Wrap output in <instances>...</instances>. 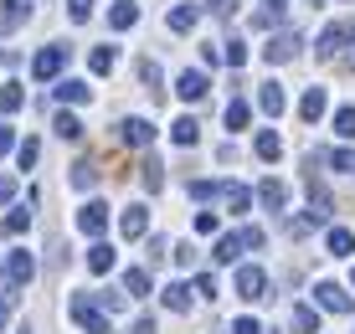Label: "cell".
<instances>
[{
    "instance_id": "6da1fadb",
    "label": "cell",
    "mask_w": 355,
    "mask_h": 334,
    "mask_svg": "<svg viewBox=\"0 0 355 334\" xmlns=\"http://www.w3.org/2000/svg\"><path fill=\"white\" fill-rule=\"evenodd\" d=\"M67 314L78 319L88 334H108V314H98V304L88 299V293H72V299H67Z\"/></svg>"
},
{
    "instance_id": "7a4b0ae2",
    "label": "cell",
    "mask_w": 355,
    "mask_h": 334,
    "mask_svg": "<svg viewBox=\"0 0 355 334\" xmlns=\"http://www.w3.org/2000/svg\"><path fill=\"white\" fill-rule=\"evenodd\" d=\"M299 46H304L299 31H278V36H268L263 62H268V67H273V62H293V57H299Z\"/></svg>"
},
{
    "instance_id": "3957f363",
    "label": "cell",
    "mask_w": 355,
    "mask_h": 334,
    "mask_svg": "<svg viewBox=\"0 0 355 334\" xmlns=\"http://www.w3.org/2000/svg\"><path fill=\"white\" fill-rule=\"evenodd\" d=\"M355 42V21H335L324 36H320V46H314V57H324V62H335L340 57V46Z\"/></svg>"
},
{
    "instance_id": "277c9868",
    "label": "cell",
    "mask_w": 355,
    "mask_h": 334,
    "mask_svg": "<svg viewBox=\"0 0 355 334\" xmlns=\"http://www.w3.org/2000/svg\"><path fill=\"white\" fill-rule=\"evenodd\" d=\"M62 67H67V46H42L36 62H31V78H36V82H52Z\"/></svg>"
},
{
    "instance_id": "5b68a950",
    "label": "cell",
    "mask_w": 355,
    "mask_h": 334,
    "mask_svg": "<svg viewBox=\"0 0 355 334\" xmlns=\"http://www.w3.org/2000/svg\"><path fill=\"white\" fill-rule=\"evenodd\" d=\"M237 299H248V304H258V299H268V273L263 267H237Z\"/></svg>"
},
{
    "instance_id": "8992f818",
    "label": "cell",
    "mask_w": 355,
    "mask_h": 334,
    "mask_svg": "<svg viewBox=\"0 0 355 334\" xmlns=\"http://www.w3.org/2000/svg\"><path fill=\"white\" fill-rule=\"evenodd\" d=\"M31 6H36V0H0V36H16L21 26H26Z\"/></svg>"
},
{
    "instance_id": "52a82bcc",
    "label": "cell",
    "mask_w": 355,
    "mask_h": 334,
    "mask_svg": "<svg viewBox=\"0 0 355 334\" xmlns=\"http://www.w3.org/2000/svg\"><path fill=\"white\" fill-rule=\"evenodd\" d=\"M314 304H320V308H329V314H350V293L345 288H340V283H314Z\"/></svg>"
},
{
    "instance_id": "ba28073f",
    "label": "cell",
    "mask_w": 355,
    "mask_h": 334,
    "mask_svg": "<svg viewBox=\"0 0 355 334\" xmlns=\"http://www.w3.org/2000/svg\"><path fill=\"white\" fill-rule=\"evenodd\" d=\"M258 108H263L268 118H278L288 108V93H284V82H278V78H268L263 88H258Z\"/></svg>"
},
{
    "instance_id": "9c48e42d",
    "label": "cell",
    "mask_w": 355,
    "mask_h": 334,
    "mask_svg": "<svg viewBox=\"0 0 355 334\" xmlns=\"http://www.w3.org/2000/svg\"><path fill=\"white\" fill-rule=\"evenodd\" d=\"M175 93L186 98V103H201V98L211 93V78H206V72H191V67H186V72H180V82H175Z\"/></svg>"
},
{
    "instance_id": "30bf717a",
    "label": "cell",
    "mask_w": 355,
    "mask_h": 334,
    "mask_svg": "<svg viewBox=\"0 0 355 334\" xmlns=\"http://www.w3.org/2000/svg\"><path fill=\"white\" fill-rule=\"evenodd\" d=\"M78 227L88 231V237H103V231H108V206H103V201H88V206L78 211Z\"/></svg>"
},
{
    "instance_id": "8fae6325",
    "label": "cell",
    "mask_w": 355,
    "mask_h": 334,
    "mask_svg": "<svg viewBox=\"0 0 355 334\" xmlns=\"http://www.w3.org/2000/svg\"><path fill=\"white\" fill-rule=\"evenodd\" d=\"M119 231H124L129 242H139L144 231H150V211H144V206H124V216H119Z\"/></svg>"
},
{
    "instance_id": "7c38bea8",
    "label": "cell",
    "mask_w": 355,
    "mask_h": 334,
    "mask_svg": "<svg viewBox=\"0 0 355 334\" xmlns=\"http://www.w3.org/2000/svg\"><path fill=\"white\" fill-rule=\"evenodd\" d=\"M324 108H329V93H324V88H309V93L299 98V118H304V123H320Z\"/></svg>"
},
{
    "instance_id": "4fadbf2b",
    "label": "cell",
    "mask_w": 355,
    "mask_h": 334,
    "mask_svg": "<svg viewBox=\"0 0 355 334\" xmlns=\"http://www.w3.org/2000/svg\"><path fill=\"white\" fill-rule=\"evenodd\" d=\"M139 82H144V93H150V103H160V98H165V88H160L165 72H160V62H155V57L139 62Z\"/></svg>"
},
{
    "instance_id": "5bb4252c",
    "label": "cell",
    "mask_w": 355,
    "mask_h": 334,
    "mask_svg": "<svg viewBox=\"0 0 355 334\" xmlns=\"http://www.w3.org/2000/svg\"><path fill=\"white\" fill-rule=\"evenodd\" d=\"M119 134H124V144L144 150V144L155 139V123H150V118H124V123H119Z\"/></svg>"
},
{
    "instance_id": "9a60e30c",
    "label": "cell",
    "mask_w": 355,
    "mask_h": 334,
    "mask_svg": "<svg viewBox=\"0 0 355 334\" xmlns=\"http://www.w3.org/2000/svg\"><path fill=\"white\" fill-rule=\"evenodd\" d=\"M216 195L227 201V211H232V216H237V211H248V206H252V191H248V185H237V180L216 185Z\"/></svg>"
},
{
    "instance_id": "2e32d148",
    "label": "cell",
    "mask_w": 355,
    "mask_h": 334,
    "mask_svg": "<svg viewBox=\"0 0 355 334\" xmlns=\"http://www.w3.org/2000/svg\"><path fill=\"white\" fill-rule=\"evenodd\" d=\"M258 201L268 206V211H284V206H288V185H284V180H273V175H268V180L258 185Z\"/></svg>"
},
{
    "instance_id": "e0dca14e",
    "label": "cell",
    "mask_w": 355,
    "mask_h": 334,
    "mask_svg": "<svg viewBox=\"0 0 355 334\" xmlns=\"http://www.w3.org/2000/svg\"><path fill=\"white\" fill-rule=\"evenodd\" d=\"M324 252H329V257H350V252H355V231H350V227H329Z\"/></svg>"
},
{
    "instance_id": "ac0fdd59",
    "label": "cell",
    "mask_w": 355,
    "mask_h": 334,
    "mask_svg": "<svg viewBox=\"0 0 355 334\" xmlns=\"http://www.w3.org/2000/svg\"><path fill=\"white\" fill-rule=\"evenodd\" d=\"M170 139H175V144H180V150H191V144H196V139H201V123H196L191 114H180L175 123H170Z\"/></svg>"
},
{
    "instance_id": "d6986e66",
    "label": "cell",
    "mask_w": 355,
    "mask_h": 334,
    "mask_svg": "<svg viewBox=\"0 0 355 334\" xmlns=\"http://www.w3.org/2000/svg\"><path fill=\"white\" fill-rule=\"evenodd\" d=\"M134 21H139V6H134V0H114V10H108V26H114V31H129Z\"/></svg>"
},
{
    "instance_id": "ffe728a7",
    "label": "cell",
    "mask_w": 355,
    "mask_h": 334,
    "mask_svg": "<svg viewBox=\"0 0 355 334\" xmlns=\"http://www.w3.org/2000/svg\"><path fill=\"white\" fill-rule=\"evenodd\" d=\"M124 299H150V267H129L124 273Z\"/></svg>"
},
{
    "instance_id": "44dd1931",
    "label": "cell",
    "mask_w": 355,
    "mask_h": 334,
    "mask_svg": "<svg viewBox=\"0 0 355 334\" xmlns=\"http://www.w3.org/2000/svg\"><path fill=\"white\" fill-rule=\"evenodd\" d=\"M57 103H88V98H93V88H88V82H78V78H67V82H57Z\"/></svg>"
},
{
    "instance_id": "7402d4cb",
    "label": "cell",
    "mask_w": 355,
    "mask_h": 334,
    "mask_svg": "<svg viewBox=\"0 0 355 334\" xmlns=\"http://www.w3.org/2000/svg\"><path fill=\"white\" fill-rule=\"evenodd\" d=\"M67 185H72V191H93V185H98V165H93V159H78L72 175H67Z\"/></svg>"
},
{
    "instance_id": "603a6c76",
    "label": "cell",
    "mask_w": 355,
    "mask_h": 334,
    "mask_svg": "<svg viewBox=\"0 0 355 334\" xmlns=\"http://www.w3.org/2000/svg\"><path fill=\"white\" fill-rule=\"evenodd\" d=\"M196 26H201V10H196V6H175V10H170V31L186 36V31H196Z\"/></svg>"
},
{
    "instance_id": "cb8c5ba5",
    "label": "cell",
    "mask_w": 355,
    "mask_h": 334,
    "mask_svg": "<svg viewBox=\"0 0 355 334\" xmlns=\"http://www.w3.org/2000/svg\"><path fill=\"white\" fill-rule=\"evenodd\" d=\"M108 267H114V247H108V242H93V247H88V273H108Z\"/></svg>"
},
{
    "instance_id": "d4e9b609",
    "label": "cell",
    "mask_w": 355,
    "mask_h": 334,
    "mask_svg": "<svg viewBox=\"0 0 355 334\" xmlns=\"http://www.w3.org/2000/svg\"><path fill=\"white\" fill-rule=\"evenodd\" d=\"M26 108V93H21V82H6L0 88V114H21Z\"/></svg>"
},
{
    "instance_id": "484cf974",
    "label": "cell",
    "mask_w": 355,
    "mask_h": 334,
    "mask_svg": "<svg viewBox=\"0 0 355 334\" xmlns=\"http://www.w3.org/2000/svg\"><path fill=\"white\" fill-rule=\"evenodd\" d=\"M248 118H252L248 98H232V103H227V129H232V134H237V129H248Z\"/></svg>"
},
{
    "instance_id": "4316f807",
    "label": "cell",
    "mask_w": 355,
    "mask_h": 334,
    "mask_svg": "<svg viewBox=\"0 0 355 334\" xmlns=\"http://www.w3.org/2000/svg\"><path fill=\"white\" fill-rule=\"evenodd\" d=\"M293 334H320V314H314L309 304L293 308Z\"/></svg>"
},
{
    "instance_id": "83f0119b",
    "label": "cell",
    "mask_w": 355,
    "mask_h": 334,
    "mask_svg": "<svg viewBox=\"0 0 355 334\" xmlns=\"http://www.w3.org/2000/svg\"><path fill=\"white\" fill-rule=\"evenodd\" d=\"M139 180H144V191H160V185H165V165H160V159H144V165H139Z\"/></svg>"
},
{
    "instance_id": "f1b7e54d",
    "label": "cell",
    "mask_w": 355,
    "mask_h": 334,
    "mask_svg": "<svg viewBox=\"0 0 355 334\" xmlns=\"http://www.w3.org/2000/svg\"><path fill=\"white\" fill-rule=\"evenodd\" d=\"M237 257H242V237H237V231L216 237V263H237Z\"/></svg>"
},
{
    "instance_id": "f546056e",
    "label": "cell",
    "mask_w": 355,
    "mask_h": 334,
    "mask_svg": "<svg viewBox=\"0 0 355 334\" xmlns=\"http://www.w3.org/2000/svg\"><path fill=\"white\" fill-rule=\"evenodd\" d=\"M165 308L186 314V308H191V283H170V288H165Z\"/></svg>"
},
{
    "instance_id": "4dcf8cb0",
    "label": "cell",
    "mask_w": 355,
    "mask_h": 334,
    "mask_svg": "<svg viewBox=\"0 0 355 334\" xmlns=\"http://www.w3.org/2000/svg\"><path fill=\"white\" fill-rule=\"evenodd\" d=\"M278 155H284V139H278L273 129H263V134H258V159H268V165H273Z\"/></svg>"
},
{
    "instance_id": "1f68e13d",
    "label": "cell",
    "mask_w": 355,
    "mask_h": 334,
    "mask_svg": "<svg viewBox=\"0 0 355 334\" xmlns=\"http://www.w3.org/2000/svg\"><path fill=\"white\" fill-rule=\"evenodd\" d=\"M114 62H119V46H93L88 67H93V72H114Z\"/></svg>"
},
{
    "instance_id": "d6a6232c",
    "label": "cell",
    "mask_w": 355,
    "mask_h": 334,
    "mask_svg": "<svg viewBox=\"0 0 355 334\" xmlns=\"http://www.w3.org/2000/svg\"><path fill=\"white\" fill-rule=\"evenodd\" d=\"M222 62H227V67H232V72H237V67H242V62H248V46H242V42H237V36H232V42H222Z\"/></svg>"
},
{
    "instance_id": "836d02e7",
    "label": "cell",
    "mask_w": 355,
    "mask_h": 334,
    "mask_svg": "<svg viewBox=\"0 0 355 334\" xmlns=\"http://www.w3.org/2000/svg\"><path fill=\"white\" fill-rule=\"evenodd\" d=\"M335 134L340 139H355V108H335Z\"/></svg>"
},
{
    "instance_id": "e575fe53",
    "label": "cell",
    "mask_w": 355,
    "mask_h": 334,
    "mask_svg": "<svg viewBox=\"0 0 355 334\" xmlns=\"http://www.w3.org/2000/svg\"><path fill=\"white\" fill-rule=\"evenodd\" d=\"M26 227H31V211H26V206L6 216V237H21V231H26Z\"/></svg>"
},
{
    "instance_id": "d590c367",
    "label": "cell",
    "mask_w": 355,
    "mask_h": 334,
    "mask_svg": "<svg viewBox=\"0 0 355 334\" xmlns=\"http://www.w3.org/2000/svg\"><path fill=\"white\" fill-rule=\"evenodd\" d=\"M57 134H62V139H83V123L72 118V114H57V123H52Z\"/></svg>"
},
{
    "instance_id": "8d00e7d4",
    "label": "cell",
    "mask_w": 355,
    "mask_h": 334,
    "mask_svg": "<svg viewBox=\"0 0 355 334\" xmlns=\"http://www.w3.org/2000/svg\"><path fill=\"white\" fill-rule=\"evenodd\" d=\"M36 155H42V144H36V139H21V144H16V159H21V170H31V165H36Z\"/></svg>"
},
{
    "instance_id": "74e56055",
    "label": "cell",
    "mask_w": 355,
    "mask_h": 334,
    "mask_svg": "<svg viewBox=\"0 0 355 334\" xmlns=\"http://www.w3.org/2000/svg\"><path fill=\"white\" fill-rule=\"evenodd\" d=\"M324 159H329L335 170H345V175H355V150H329Z\"/></svg>"
},
{
    "instance_id": "f35d334b",
    "label": "cell",
    "mask_w": 355,
    "mask_h": 334,
    "mask_svg": "<svg viewBox=\"0 0 355 334\" xmlns=\"http://www.w3.org/2000/svg\"><path fill=\"white\" fill-rule=\"evenodd\" d=\"M237 6H242V0H206V10H211V16H222V21L237 16Z\"/></svg>"
},
{
    "instance_id": "ab89813d",
    "label": "cell",
    "mask_w": 355,
    "mask_h": 334,
    "mask_svg": "<svg viewBox=\"0 0 355 334\" xmlns=\"http://www.w3.org/2000/svg\"><path fill=\"white\" fill-rule=\"evenodd\" d=\"M67 16H72V21H78V26H83V21H88V16H93V0H67Z\"/></svg>"
},
{
    "instance_id": "60d3db41",
    "label": "cell",
    "mask_w": 355,
    "mask_h": 334,
    "mask_svg": "<svg viewBox=\"0 0 355 334\" xmlns=\"http://www.w3.org/2000/svg\"><path fill=\"white\" fill-rule=\"evenodd\" d=\"M242 237V247H268V231L263 227H248V231H237Z\"/></svg>"
},
{
    "instance_id": "b9f144b4",
    "label": "cell",
    "mask_w": 355,
    "mask_h": 334,
    "mask_svg": "<svg viewBox=\"0 0 355 334\" xmlns=\"http://www.w3.org/2000/svg\"><path fill=\"white\" fill-rule=\"evenodd\" d=\"M191 195H196V201H211V195H216V180H191Z\"/></svg>"
},
{
    "instance_id": "7bdbcfd3",
    "label": "cell",
    "mask_w": 355,
    "mask_h": 334,
    "mask_svg": "<svg viewBox=\"0 0 355 334\" xmlns=\"http://www.w3.org/2000/svg\"><path fill=\"white\" fill-rule=\"evenodd\" d=\"M196 231H201V237H211V231H216V216L201 211V216H196Z\"/></svg>"
},
{
    "instance_id": "ee69618b",
    "label": "cell",
    "mask_w": 355,
    "mask_h": 334,
    "mask_svg": "<svg viewBox=\"0 0 355 334\" xmlns=\"http://www.w3.org/2000/svg\"><path fill=\"white\" fill-rule=\"evenodd\" d=\"M196 293H201V299H216V278L201 273V278H196Z\"/></svg>"
},
{
    "instance_id": "f6af8a7d",
    "label": "cell",
    "mask_w": 355,
    "mask_h": 334,
    "mask_svg": "<svg viewBox=\"0 0 355 334\" xmlns=\"http://www.w3.org/2000/svg\"><path fill=\"white\" fill-rule=\"evenodd\" d=\"M232 334H263V324H258V319H237V324H232Z\"/></svg>"
},
{
    "instance_id": "bcb514c9",
    "label": "cell",
    "mask_w": 355,
    "mask_h": 334,
    "mask_svg": "<svg viewBox=\"0 0 355 334\" xmlns=\"http://www.w3.org/2000/svg\"><path fill=\"white\" fill-rule=\"evenodd\" d=\"M6 150H16V134H10V123L0 118V155H6Z\"/></svg>"
},
{
    "instance_id": "7dc6e473",
    "label": "cell",
    "mask_w": 355,
    "mask_h": 334,
    "mask_svg": "<svg viewBox=\"0 0 355 334\" xmlns=\"http://www.w3.org/2000/svg\"><path fill=\"white\" fill-rule=\"evenodd\" d=\"M134 334H160V329H155V319H150V314H139V319H134Z\"/></svg>"
},
{
    "instance_id": "c3c4849f",
    "label": "cell",
    "mask_w": 355,
    "mask_h": 334,
    "mask_svg": "<svg viewBox=\"0 0 355 334\" xmlns=\"http://www.w3.org/2000/svg\"><path fill=\"white\" fill-rule=\"evenodd\" d=\"M160 257H165V237H150V267L160 263Z\"/></svg>"
},
{
    "instance_id": "681fc988",
    "label": "cell",
    "mask_w": 355,
    "mask_h": 334,
    "mask_svg": "<svg viewBox=\"0 0 355 334\" xmlns=\"http://www.w3.org/2000/svg\"><path fill=\"white\" fill-rule=\"evenodd\" d=\"M10 195H16V180H10V175H0V206H6Z\"/></svg>"
},
{
    "instance_id": "f907efd6",
    "label": "cell",
    "mask_w": 355,
    "mask_h": 334,
    "mask_svg": "<svg viewBox=\"0 0 355 334\" xmlns=\"http://www.w3.org/2000/svg\"><path fill=\"white\" fill-rule=\"evenodd\" d=\"M6 308H10V304H6V299H0V329H6Z\"/></svg>"
},
{
    "instance_id": "816d5d0a",
    "label": "cell",
    "mask_w": 355,
    "mask_h": 334,
    "mask_svg": "<svg viewBox=\"0 0 355 334\" xmlns=\"http://www.w3.org/2000/svg\"><path fill=\"white\" fill-rule=\"evenodd\" d=\"M345 62H350V67H355V42H350V52H345Z\"/></svg>"
},
{
    "instance_id": "f5cc1de1",
    "label": "cell",
    "mask_w": 355,
    "mask_h": 334,
    "mask_svg": "<svg viewBox=\"0 0 355 334\" xmlns=\"http://www.w3.org/2000/svg\"><path fill=\"white\" fill-rule=\"evenodd\" d=\"M350 278H355V273H350Z\"/></svg>"
}]
</instances>
